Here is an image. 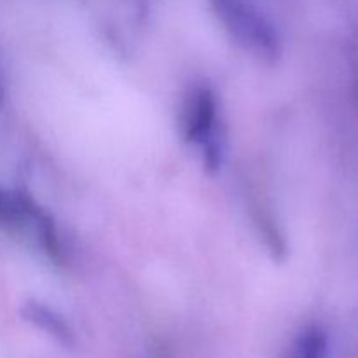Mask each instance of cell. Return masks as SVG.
<instances>
[{
    "label": "cell",
    "mask_w": 358,
    "mask_h": 358,
    "mask_svg": "<svg viewBox=\"0 0 358 358\" xmlns=\"http://www.w3.org/2000/svg\"><path fill=\"white\" fill-rule=\"evenodd\" d=\"M38 205L28 192L0 184V229L17 233L31 224Z\"/></svg>",
    "instance_id": "4"
},
{
    "label": "cell",
    "mask_w": 358,
    "mask_h": 358,
    "mask_svg": "<svg viewBox=\"0 0 358 358\" xmlns=\"http://www.w3.org/2000/svg\"><path fill=\"white\" fill-rule=\"evenodd\" d=\"M30 226L34 227L35 236H37V241L41 243L45 255L51 261H55L56 264H63L65 262V250H63V241L62 236H59V229L56 226L55 219L45 210H42L38 206Z\"/></svg>",
    "instance_id": "5"
},
{
    "label": "cell",
    "mask_w": 358,
    "mask_h": 358,
    "mask_svg": "<svg viewBox=\"0 0 358 358\" xmlns=\"http://www.w3.org/2000/svg\"><path fill=\"white\" fill-rule=\"evenodd\" d=\"M329 339L320 327H308L296 339L289 358H327Z\"/></svg>",
    "instance_id": "6"
},
{
    "label": "cell",
    "mask_w": 358,
    "mask_h": 358,
    "mask_svg": "<svg viewBox=\"0 0 358 358\" xmlns=\"http://www.w3.org/2000/svg\"><path fill=\"white\" fill-rule=\"evenodd\" d=\"M210 7L226 34L245 52L266 65L278 63L283 51L282 37L255 0H210Z\"/></svg>",
    "instance_id": "1"
},
{
    "label": "cell",
    "mask_w": 358,
    "mask_h": 358,
    "mask_svg": "<svg viewBox=\"0 0 358 358\" xmlns=\"http://www.w3.org/2000/svg\"><path fill=\"white\" fill-rule=\"evenodd\" d=\"M21 313H23V318L28 324L48 334L58 345L65 346V348L76 346V332H73V329L70 327L65 317L59 315L56 310H52L51 306L41 303V301L31 299L23 304Z\"/></svg>",
    "instance_id": "3"
},
{
    "label": "cell",
    "mask_w": 358,
    "mask_h": 358,
    "mask_svg": "<svg viewBox=\"0 0 358 358\" xmlns=\"http://www.w3.org/2000/svg\"><path fill=\"white\" fill-rule=\"evenodd\" d=\"M219 103L208 86H196L184 101L182 135L185 142L199 147L203 164L208 171H217L222 164V143L219 131Z\"/></svg>",
    "instance_id": "2"
}]
</instances>
